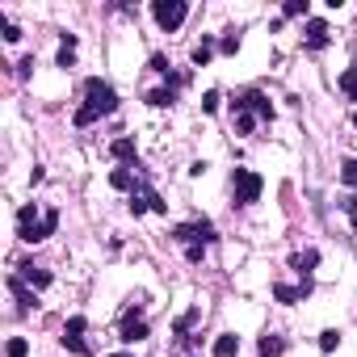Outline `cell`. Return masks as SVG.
<instances>
[{
  "mask_svg": "<svg viewBox=\"0 0 357 357\" xmlns=\"http://www.w3.org/2000/svg\"><path fill=\"white\" fill-rule=\"evenodd\" d=\"M261 190H265L261 172H252V168H231V198H236V206L261 202Z\"/></svg>",
  "mask_w": 357,
  "mask_h": 357,
  "instance_id": "3957f363",
  "label": "cell"
},
{
  "mask_svg": "<svg viewBox=\"0 0 357 357\" xmlns=\"http://www.w3.org/2000/svg\"><path fill=\"white\" fill-rule=\"evenodd\" d=\"M17 269H22V282H26L30 290H47V286L55 282V278H51L47 269H34V265H17Z\"/></svg>",
  "mask_w": 357,
  "mask_h": 357,
  "instance_id": "7c38bea8",
  "label": "cell"
},
{
  "mask_svg": "<svg viewBox=\"0 0 357 357\" xmlns=\"http://www.w3.org/2000/svg\"><path fill=\"white\" fill-rule=\"evenodd\" d=\"M72 59H76V34H63V47H59V68H72Z\"/></svg>",
  "mask_w": 357,
  "mask_h": 357,
  "instance_id": "44dd1931",
  "label": "cell"
},
{
  "mask_svg": "<svg viewBox=\"0 0 357 357\" xmlns=\"http://www.w3.org/2000/svg\"><path fill=\"white\" fill-rule=\"evenodd\" d=\"M353 126H357V109H353Z\"/></svg>",
  "mask_w": 357,
  "mask_h": 357,
  "instance_id": "836d02e7",
  "label": "cell"
},
{
  "mask_svg": "<svg viewBox=\"0 0 357 357\" xmlns=\"http://www.w3.org/2000/svg\"><path fill=\"white\" fill-rule=\"evenodd\" d=\"M328 43H332L328 22H324V17H311V22H307V51H324Z\"/></svg>",
  "mask_w": 357,
  "mask_h": 357,
  "instance_id": "30bf717a",
  "label": "cell"
},
{
  "mask_svg": "<svg viewBox=\"0 0 357 357\" xmlns=\"http://www.w3.org/2000/svg\"><path fill=\"white\" fill-rule=\"evenodd\" d=\"M109 155L114 160H135V139H114L109 143Z\"/></svg>",
  "mask_w": 357,
  "mask_h": 357,
  "instance_id": "7402d4cb",
  "label": "cell"
},
{
  "mask_svg": "<svg viewBox=\"0 0 357 357\" xmlns=\"http://www.w3.org/2000/svg\"><path fill=\"white\" fill-rule=\"evenodd\" d=\"M198 319H202V307H190V311H185L181 319H176V324H172V332H176V336H181V340H185V332H190V328H194Z\"/></svg>",
  "mask_w": 357,
  "mask_h": 357,
  "instance_id": "ac0fdd59",
  "label": "cell"
},
{
  "mask_svg": "<svg viewBox=\"0 0 357 357\" xmlns=\"http://www.w3.org/2000/svg\"><path fill=\"white\" fill-rule=\"evenodd\" d=\"M172 240L176 244H215L219 236H215V223L211 219H194V223H181V227H172Z\"/></svg>",
  "mask_w": 357,
  "mask_h": 357,
  "instance_id": "5b68a950",
  "label": "cell"
},
{
  "mask_svg": "<svg viewBox=\"0 0 357 357\" xmlns=\"http://www.w3.org/2000/svg\"><path fill=\"white\" fill-rule=\"evenodd\" d=\"M257 349H261V357H282V353H286V340H282L278 332H269V336H261Z\"/></svg>",
  "mask_w": 357,
  "mask_h": 357,
  "instance_id": "9a60e30c",
  "label": "cell"
},
{
  "mask_svg": "<svg viewBox=\"0 0 357 357\" xmlns=\"http://www.w3.org/2000/svg\"><path fill=\"white\" fill-rule=\"evenodd\" d=\"M202 252H206V244H190V248H185V257H190V261H194V265H198V261H202Z\"/></svg>",
  "mask_w": 357,
  "mask_h": 357,
  "instance_id": "d6a6232c",
  "label": "cell"
},
{
  "mask_svg": "<svg viewBox=\"0 0 357 357\" xmlns=\"http://www.w3.org/2000/svg\"><path fill=\"white\" fill-rule=\"evenodd\" d=\"M340 89H344V97H353V101H357V63H353V68H344Z\"/></svg>",
  "mask_w": 357,
  "mask_h": 357,
  "instance_id": "603a6c76",
  "label": "cell"
},
{
  "mask_svg": "<svg viewBox=\"0 0 357 357\" xmlns=\"http://www.w3.org/2000/svg\"><path fill=\"white\" fill-rule=\"evenodd\" d=\"M147 211H155V215H168V202L147 185V181H139L135 190H130V215L139 219V215H147Z\"/></svg>",
  "mask_w": 357,
  "mask_h": 357,
  "instance_id": "8992f818",
  "label": "cell"
},
{
  "mask_svg": "<svg viewBox=\"0 0 357 357\" xmlns=\"http://www.w3.org/2000/svg\"><path fill=\"white\" fill-rule=\"evenodd\" d=\"M319 265V252L315 248H307V252H294L290 257V269H298V278H311V269Z\"/></svg>",
  "mask_w": 357,
  "mask_h": 357,
  "instance_id": "4fadbf2b",
  "label": "cell"
},
{
  "mask_svg": "<svg viewBox=\"0 0 357 357\" xmlns=\"http://www.w3.org/2000/svg\"><path fill=\"white\" fill-rule=\"evenodd\" d=\"M236 353H240V336L236 332H223L215 340V357H236Z\"/></svg>",
  "mask_w": 357,
  "mask_h": 357,
  "instance_id": "2e32d148",
  "label": "cell"
},
{
  "mask_svg": "<svg viewBox=\"0 0 357 357\" xmlns=\"http://www.w3.org/2000/svg\"><path fill=\"white\" fill-rule=\"evenodd\" d=\"M114 357H130V353H114Z\"/></svg>",
  "mask_w": 357,
  "mask_h": 357,
  "instance_id": "e575fe53",
  "label": "cell"
},
{
  "mask_svg": "<svg viewBox=\"0 0 357 357\" xmlns=\"http://www.w3.org/2000/svg\"><path fill=\"white\" fill-rule=\"evenodd\" d=\"M30 72H34V59H22L17 63V80H30Z\"/></svg>",
  "mask_w": 357,
  "mask_h": 357,
  "instance_id": "1f68e13d",
  "label": "cell"
},
{
  "mask_svg": "<svg viewBox=\"0 0 357 357\" xmlns=\"http://www.w3.org/2000/svg\"><path fill=\"white\" fill-rule=\"evenodd\" d=\"M231 118H236V130H240V135H252L257 122H273V105H269L257 89H248V93H240V97L231 101Z\"/></svg>",
  "mask_w": 357,
  "mask_h": 357,
  "instance_id": "7a4b0ae2",
  "label": "cell"
},
{
  "mask_svg": "<svg viewBox=\"0 0 357 357\" xmlns=\"http://www.w3.org/2000/svg\"><path fill=\"white\" fill-rule=\"evenodd\" d=\"M307 0H286V5H282V17H307Z\"/></svg>",
  "mask_w": 357,
  "mask_h": 357,
  "instance_id": "cb8c5ba5",
  "label": "cell"
},
{
  "mask_svg": "<svg viewBox=\"0 0 357 357\" xmlns=\"http://www.w3.org/2000/svg\"><path fill=\"white\" fill-rule=\"evenodd\" d=\"M336 344H340V332H336V328H324V332H319V349H324V353H332Z\"/></svg>",
  "mask_w": 357,
  "mask_h": 357,
  "instance_id": "484cf974",
  "label": "cell"
},
{
  "mask_svg": "<svg viewBox=\"0 0 357 357\" xmlns=\"http://www.w3.org/2000/svg\"><path fill=\"white\" fill-rule=\"evenodd\" d=\"M215 47H219L215 38H202V43L194 47V68H206V63H211V55H215Z\"/></svg>",
  "mask_w": 357,
  "mask_h": 357,
  "instance_id": "d6986e66",
  "label": "cell"
},
{
  "mask_svg": "<svg viewBox=\"0 0 357 357\" xmlns=\"http://www.w3.org/2000/svg\"><path fill=\"white\" fill-rule=\"evenodd\" d=\"M151 72H160V76H168V59H164V55H151Z\"/></svg>",
  "mask_w": 357,
  "mask_h": 357,
  "instance_id": "4dcf8cb0",
  "label": "cell"
},
{
  "mask_svg": "<svg viewBox=\"0 0 357 357\" xmlns=\"http://www.w3.org/2000/svg\"><path fill=\"white\" fill-rule=\"evenodd\" d=\"M114 109H118V93L101 76H89L84 80V105L76 109V126H93L97 118H109Z\"/></svg>",
  "mask_w": 357,
  "mask_h": 357,
  "instance_id": "6da1fadb",
  "label": "cell"
},
{
  "mask_svg": "<svg viewBox=\"0 0 357 357\" xmlns=\"http://www.w3.org/2000/svg\"><path fill=\"white\" fill-rule=\"evenodd\" d=\"M172 101H176V89H168V84H164V89H151V93H147V105H155V109H168Z\"/></svg>",
  "mask_w": 357,
  "mask_h": 357,
  "instance_id": "e0dca14e",
  "label": "cell"
},
{
  "mask_svg": "<svg viewBox=\"0 0 357 357\" xmlns=\"http://www.w3.org/2000/svg\"><path fill=\"white\" fill-rule=\"evenodd\" d=\"M151 17H155V26L160 30H176V26H181L185 17H190V5H185V0H155V5H151Z\"/></svg>",
  "mask_w": 357,
  "mask_h": 357,
  "instance_id": "277c9868",
  "label": "cell"
},
{
  "mask_svg": "<svg viewBox=\"0 0 357 357\" xmlns=\"http://www.w3.org/2000/svg\"><path fill=\"white\" fill-rule=\"evenodd\" d=\"M5 286L13 290V298H17L22 307H34V303H38V298H34V290H30V286L22 282V273H9V282H5Z\"/></svg>",
  "mask_w": 357,
  "mask_h": 357,
  "instance_id": "5bb4252c",
  "label": "cell"
},
{
  "mask_svg": "<svg viewBox=\"0 0 357 357\" xmlns=\"http://www.w3.org/2000/svg\"><path fill=\"white\" fill-rule=\"evenodd\" d=\"M147 319H143V307L135 303V307H126L122 311V324H118V340H126V344H139V340H147Z\"/></svg>",
  "mask_w": 357,
  "mask_h": 357,
  "instance_id": "52a82bcc",
  "label": "cell"
},
{
  "mask_svg": "<svg viewBox=\"0 0 357 357\" xmlns=\"http://www.w3.org/2000/svg\"><path fill=\"white\" fill-rule=\"evenodd\" d=\"M84 332H89V319H84V315H72V319L63 324V336H59V340H63V349H68V353H76V357H89L93 349H89Z\"/></svg>",
  "mask_w": 357,
  "mask_h": 357,
  "instance_id": "ba28073f",
  "label": "cell"
},
{
  "mask_svg": "<svg viewBox=\"0 0 357 357\" xmlns=\"http://www.w3.org/2000/svg\"><path fill=\"white\" fill-rule=\"evenodd\" d=\"M219 101H223V97H219V89H211V93L202 97V109H206V114H215V109H219Z\"/></svg>",
  "mask_w": 357,
  "mask_h": 357,
  "instance_id": "f546056e",
  "label": "cell"
},
{
  "mask_svg": "<svg viewBox=\"0 0 357 357\" xmlns=\"http://www.w3.org/2000/svg\"><path fill=\"white\" fill-rule=\"evenodd\" d=\"M0 26H5V43H17V38H22V30H17V26L5 17V13H0Z\"/></svg>",
  "mask_w": 357,
  "mask_h": 357,
  "instance_id": "f1b7e54d",
  "label": "cell"
},
{
  "mask_svg": "<svg viewBox=\"0 0 357 357\" xmlns=\"http://www.w3.org/2000/svg\"><path fill=\"white\" fill-rule=\"evenodd\" d=\"M55 227H59V211H43L38 223H22V227H17V240H26V244H43L47 236H55Z\"/></svg>",
  "mask_w": 357,
  "mask_h": 357,
  "instance_id": "9c48e42d",
  "label": "cell"
},
{
  "mask_svg": "<svg viewBox=\"0 0 357 357\" xmlns=\"http://www.w3.org/2000/svg\"><path fill=\"white\" fill-rule=\"evenodd\" d=\"M340 181L344 185H357V160H344L340 164Z\"/></svg>",
  "mask_w": 357,
  "mask_h": 357,
  "instance_id": "4316f807",
  "label": "cell"
},
{
  "mask_svg": "<svg viewBox=\"0 0 357 357\" xmlns=\"http://www.w3.org/2000/svg\"><path fill=\"white\" fill-rule=\"evenodd\" d=\"M311 290H315V278H303L298 286H282V282H278V286H273V298H278V303H298V298H307Z\"/></svg>",
  "mask_w": 357,
  "mask_h": 357,
  "instance_id": "8fae6325",
  "label": "cell"
},
{
  "mask_svg": "<svg viewBox=\"0 0 357 357\" xmlns=\"http://www.w3.org/2000/svg\"><path fill=\"white\" fill-rule=\"evenodd\" d=\"M109 185H114V190H135L139 181L130 176V168H114V172H109Z\"/></svg>",
  "mask_w": 357,
  "mask_h": 357,
  "instance_id": "ffe728a7",
  "label": "cell"
},
{
  "mask_svg": "<svg viewBox=\"0 0 357 357\" xmlns=\"http://www.w3.org/2000/svg\"><path fill=\"white\" fill-rule=\"evenodd\" d=\"M5 353H9V357H26V353H30V344H26L22 336H13V340L5 344Z\"/></svg>",
  "mask_w": 357,
  "mask_h": 357,
  "instance_id": "83f0119b",
  "label": "cell"
},
{
  "mask_svg": "<svg viewBox=\"0 0 357 357\" xmlns=\"http://www.w3.org/2000/svg\"><path fill=\"white\" fill-rule=\"evenodd\" d=\"M219 51H223V55H236V51H240V34H236V30H227V34L219 38Z\"/></svg>",
  "mask_w": 357,
  "mask_h": 357,
  "instance_id": "d4e9b609",
  "label": "cell"
}]
</instances>
